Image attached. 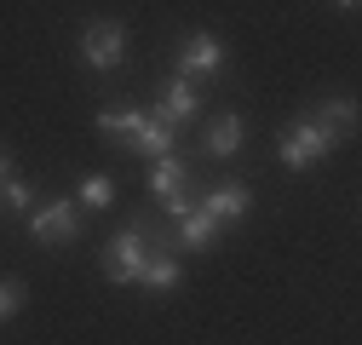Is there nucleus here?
<instances>
[{
    "label": "nucleus",
    "instance_id": "f03ea898",
    "mask_svg": "<svg viewBox=\"0 0 362 345\" xmlns=\"http://www.w3.org/2000/svg\"><path fill=\"white\" fill-rule=\"evenodd\" d=\"M29 236L35 242H75L81 236V213H75V201H40V207H29Z\"/></svg>",
    "mask_w": 362,
    "mask_h": 345
},
{
    "label": "nucleus",
    "instance_id": "6e6552de",
    "mask_svg": "<svg viewBox=\"0 0 362 345\" xmlns=\"http://www.w3.org/2000/svg\"><path fill=\"white\" fill-rule=\"evenodd\" d=\"M310 121L322 127L328 144H339V139H351V127H356V104H351V98H334V104H322V110H310Z\"/></svg>",
    "mask_w": 362,
    "mask_h": 345
},
{
    "label": "nucleus",
    "instance_id": "4468645a",
    "mask_svg": "<svg viewBox=\"0 0 362 345\" xmlns=\"http://www.w3.org/2000/svg\"><path fill=\"white\" fill-rule=\"evenodd\" d=\"M139 282H144V288H178V259H173V253H161V247H156V253H144Z\"/></svg>",
    "mask_w": 362,
    "mask_h": 345
},
{
    "label": "nucleus",
    "instance_id": "ddd939ff",
    "mask_svg": "<svg viewBox=\"0 0 362 345\" xmlns=\"http://www.w3.org/2000/svg\"><path fill=\"white\" fill-rule=\"evenodd\" d=\"M213 230H218V219H213V213H207L202 201H196V207L185 213V219H178V236H185V242H190L196 253H202V247L213 242Z\"/></svg>",
    "mask_w": 362,
    "mask_h": 345
},
{
    "label": "nucleus",
    "instance_id": "6ab92c4d",
    "mask_svg": "<svg viewBox=\"0 0 362 345\" xmlns=\"http://www.w3.org/2000/svg\"><path fill=\"white\" fill-rule=\"evenodd\" d=\"M339 6H356V0H339Z\"/></svg>",
    "mask_w": 362,
    "mask_h": 345
},
{
    "label": "nucleus",
    "instance_id": "a211bd4d",
    "mask_svg": "<svg viewBox=\"0 0 362 345\" xmlns=\"http://www.w3.org/2000/svg\"><path fill=\"white\" fill-rule=\"evenodd\" d=\"M6 179H12V156L0 150V185H6Z\"/></svg>",
    "mask_w": 362,
    "mask_h": 345
},
{
    "label": "nucleus",
    "instance_id": "423d86ee",
    "mask_svg": "<svg viewBox=\"0 0 362 345\" xmlns=\"http://www.w3.org/2000/svg\"><path fill=\"white\" fill-rule=\"evenodd\" d=\"M218 64H224V47H218L213 35H202V29L178 47V75H213Z\"/></svg>",
    "mask_w": 362,
    "mask_h": 345
},
{
    "label": "nucleus",
    "instance_id": "0eeeda50",
    "mask_svg": "<svg viewBox=\"0 0 362 345\" xmlns=\"http://www.w3.org/2000/svg\"><path fill=\"white\" fill-rule=\"evenodd\" d=\"M242 144H247V121L242 115H213L207 121V156L224 161V156H236Z\"/></svg>",
    "mask_w": 362,
    "mask_h": 345
},
{
    "label": "nucleus",
    "instance_id": "2eb2a0df",
    "mask_svg": "<svg viewBox=\"0 0 362 345\" xmlns=\"http://www.w3.org/2000/svg\"><path fill=\"white\" fill-rule=\"evenodd\" d=\"M115 201V185L104 179V172H93V179L81 185V207H110Z\"/></svg>",
    "mask_w": 362,
    "mask_h": 345
},
{
    "label": "nucleus",
    "instance_id": "1a4fd4ad",
    "mask_svg": "<svg viewBox=\"0 0 362 345\" xmlns=\"http://www.w3.org/2000/svg\"><path fill=\"white\" fill-rule=\"evenodd\" d=\"M150 190H156L161 201H173V196H185V190H190V167L178 161V156H156V172H150Z\"/></svg>",
    "mask_w": 362,
    "mask_h": 345
},
{
    "label": "nucleus",
    "instance_id": "f8f14e48",
    "mask_svg": "<svg viewBox=\"0 0 362 345\" xmlns=\"http://www.w3.org/2000/svg\"><path fill=\"white\" fill-rule=\"evenodd\" d=\"M139 127H144V110H98V133H110L121 144L139 139Z\"/></svg>",
    "mask_w": 362,
    "mask_h": 345
},
{
    "label": "nucleus",
    "instance_id": "39448f33",
    "mask_svg": "<svg viewBox=\"0 0 362 345\" xmlns=\"http://www.w3.org/2000/svg\"><path fill=\"white\" fill-rule=\"evenodd\" d=\"M196 110H202V93L190 86V75H173V81L161 86L156 121H167V127H185V121H196Z\"/></svg>",
    "mask_w": 362,
    "mask_h": 345
},
{
    "label": "nucleus",
    "instance_id": "9b49d317",
    "mask_svg": "<svg viewBox=\"0 0 362 345\" xmlns=\"http://www.w3.org/2000/svg\"><path fill=\"white\" fill-rule=\"evenodd\" d=\"M173 144H178V127H167L156 115H144L139 139H132V150H144V156H173Z\"/></svg>",
    "mask_w": 362,
    "mask_h": 345
},
{
    "label": "nucleus",
    "instance_id": "9d476101",
    "mask_svg": "<svg viewBox=\"0 0 362 345\" xmlns=\"http://www.w3.org/2000/svg\"><path fill=\"white\" fill-rule=\"evenodd\" d=\"M202 207L213 213V219H218V225H236V219H242V213L253 207V196H247L242 185H224V190H207V196H202Z\"/></svg>",
    "mask_w": 362,
    "mask_h": 345
},
{
    "label": "nucleus",
    "instance_id": "f3484780",
    "mask_svg": "<svg viewBox=\"0 0 362 345\" xmlns=\"http://www.w3.org/2000/svg\"><path fill=\"white\" fill-rule=\"evenodd\" d=\"M23 311V282H0V322Z\"/></svg>",
    "mask_w": 362,
    "mask_h": 345
},
{
    "label": "nucleus",
    "instance_id": "7ed1b4c3",
    "mask_svg": "<svg viewBox=\"0 0 362 345\" xmlns=\"http://www.w3.org/2000/svg\"><path fill=\"white\" fill-rule=\"evenodd\" d=\"M328 150H334V144L322 139V127H316L310 115H299L288 133H282V167H288V172H305L316 156H328Z\"/></svg>",
    "mask_w": 362,
    "mask_h": 345
},
{
    "label": "nucleus",
    "instance_id": "dca6fc26",
    "mask_svg": "<svg viewBox=\"0 0 362 345\" xmlns=\"http://www.w3.org/2000/svg\"><path fill=\"white\" fill-rule=\"evenodd\" d=\"M0 207L29 213V207H35V201H29V185H23V179H6V185H0Z\"/></svg>",
    "mask_w": 362,
    "mask_h": 345
},
{
    "label": "nucleus",
    "instance_id": "f257e3e1",
    "mask_svg": "<svg viewBox=\"0 0 362 345\" xmlns=\"http://www.w3.org/2000/svg\"><path fill=\"white\" fill-rule=\"evenodd\" d=\"M81 58H86V69H121L127 64V29L115 18H93L81 29Z\"/></svg>",
    "mask_w": 362,
    "mask_h": 345
},
{
    "label": "nucleus",
    "instance_id": "20e7f679",
    "mask_svg": "<svg viewBox=\"0 0 362 345\" xmlns=\"http://www.w3.org/2000/svg\"><path fill=\"white\" fill-rule=\"evenodd\" d=\"M144 225H132V230H121L110 247H104V276L110 282H139V271H144Z\"/></svg>",
    "mask_w": 362,
    "mask_h": 345
}]
</instances>
